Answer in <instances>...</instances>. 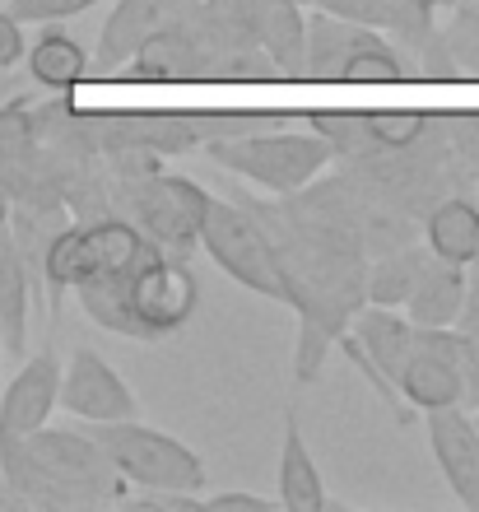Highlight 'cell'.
Segmentation results:
<instances>
[{"instance_id":"obj_7","label":"cell","mask_w":479,"mask_h":512,"mask_svg":"<svg viewBox=\"0 0 479 512\" xmlns=\"http://www.w3.org/2000/svg\"><path fill=\"white\" fill-rule=\"evenodd\" d=\"M400 396L414 410H442V405L466 401V378H461V331L456 326H414L410 359L396 378Z\"/></svg>"},{"instance_id":"obj_2","label":"cell","mask_w":479,"mask_h":512,"mask_svg":"<svg viewBox=\"0 0 479 512\" xmlns=\"http://www.w3.org/2000/svg\"><path fill=\"white\" fill-rule=\"evenodd\" d=\"M200 247H205V252L214 256V266H224L242 289H252V294H261V298H275V303H293L280 252H275L270 233L261 229V219H256L252 210L210 196V201H205V215H200Z\"/></svg>"},{"instance_id":"obj_4","label":"cell","mask_w":479,"mask_h":512,"mask_svg":"<svg viewBox=\"0 0 479 512\" xmlns=\"http://www.w3.org/2000/svg\"><path fill=\"white\" fill-rule=\"evenodd\" d=\"M303 80H405V56L386 47L382 33L340 14L317 10L307 19V61Z\"/></svg>"},{"instance_id":"obj_28","label":"cell","mask_w":479,"mask_h":512,"mask_svg":"<svg viewBox=\"0 0 479 512\" xmlns=\"http://www.w3.org/2000/svg\"><path fill=\"white\" fill-rule=\"evenodd\" d=\"M94 5H103V0H10V14L19 24H66Z\"/></svg>"},{"instance_id":"obj_17","label":"cell","mask_w":479,"mask_h":512,"mask_svg":"<svg viewBox=\"0 0 479 512\" xmlns=\"http://www.w3.org/2000/svg\"><path fill=\"white\" fill-rule=\"evenodd\" d=\"M28 298H33V275L14 247L10 224H0V331L14 359L28 354Z\"/></svg>"},{"instance_id":"obj_19","label":"cell","mask_w":479,"mask_h":512,"mask_svg":"<svg viewBox=\"0 0 479 512\" xmlns=\"http://www.w3.org/2000/svg\"><path fill=\"white\" fill-rule=\"evenodd\" d=\"M354 340H359L363 350H368V359H373V364L382 368L386 378L396 382V378H400V368H405V359H410L414 322L405 317V312L373 303V308L354 312Z\"/></svg>"},{"instance_id":"obj_29","label":"cell","mask_w":479,"mask_h":512,"mask_svg":"<svg viewBox=\"0 0 479 512\" xmlns=\"http://www.w3.org/2000/svg\"><path fill=\"white\" fill-rule=\"evenodd\" d=\"M24 52H28L24 24H19L10 10H0V75H10V70L24 61Z\"/></svg>"},{"instance_id":"obj_30","label":"cell","mask_w":479,"mask_h":512,"mask_svg":"<svg viewBox=\"0 0 479 512\" xmlns=\"http://www.w3.org/2000/svg\"><path fill=\"white\" fill-rule=\"evenodd\" d=\"M280 499H261V494H210L200 499V508L210 512H275Z\"/></svg>"},{"instance_id":"obj_14","label":"cell","mask_w":479,"mask_h":512,"mask_svg":"<svg viewBox=\"0 0 479 512\" xmlns=\"http://www.w3.org/2000/svg\"><path fill=\"white\" fill-rule=\"evenodd\" d=\"M247 19H252L256 47L275 66V80H303V61H307L303 5H293V0H247Z\"/></svg>"},{"instance_id":"obj_13","label":"cell","mask_w":479,"mask_h":512,"mask_svg":"<svg viewBox=\"0 0 479 512\" xmlns=\"http://www.w3.org/2000/svg\"><path fill=\"white\" fill-rule=\"evenodd\" d=\"M131 80H159V84H177V80H210V56L200 47V38L191 33L187 19L163 24L159 33H149L140 47L131 52Z\"/></svg>"},{"instance_id":"obj_12","label":"cell","mask_w":479,"mask_h":512,"mask_svg":"<svg viewBox=\"0 0 479 512\" xmlns=\"http://www.w3.org/2000/svg\"><path fill=\"white\" fill-rule=\"evenodd\" d=\"M196 10V0H117V10L107 14L103 38H98V66L112 75L117 66L131 61V52L149 33H159L163 24H177Z\"/></svg>"},{"instance_id":"obj_26","label":"cell","mask_w":479,"mask_h":512,"mask_svg":"<svg viewBox=\"0 0 479 512\" xmlns=\"http://www.w3.org/2000/svg\"><path fill=\"white\" fill-rule=\"evenodd\" d=\"M368 126H373L382 154H400V149H414L428 135V117L424 112H368Z\"/></svg>"},{"instance_id":"obj_22","label":"cell","mask_w":479,"mask_h":512,"mask_svg":"<svg viewBox=\"0 0 479 512\" xmlns=\"http://www.w3.org/2000/svg\"><path fill=\"white\" fill-rule=\"evenodd\" d=\"M38 159V131H33V108H28V98H5L0 103V191L14 196L19 182L28 177Z\"/></svg>"},{"instance_id":"obj_31","label":"cell","mask_w":479,"mask_h":512,"mask_svg":"<svg viewBox=\"0 0 479 512\" xmlns=\"http://www.w3.org/2000/svg\"><path fill=\"white\" fill-rule=\"evenodd\" d=\"M461 378H466V401L479 410V331L475 336H461Z\"/></svg>"},{"instance_id":"obj_5","label":"cell","mask_w":479,"mask_h":512,"mask_svg":"<svg viewBox=\"0 0 479 512\" xmlns=\"http://www.w3.org/2000/svg\"><path fill=\"white\" fill-rule=\"evenodd\" d=\"M28 457L42 466V475L56 489V508H89V503H107L121 494V475L98 447L94 433L75 429H33L24 438Z\"/></svg>"},{"instance_id":"obj_3","label":"cell","mask_w":479,"mask_h":512,"mask_svg":"<svg viewBox=\"0 0 479 512\" xmlns=\"http://www.w3.org/2000/svg\"><path fill=\"white\" fill-rule=\"evenodd\" d=\"M98 447L117 466L121 480L140 489H173V494H200L205 489V461L187 443H177L173 433L149 429L140 419H112L94 424Z\"/></svg>"},{"instance_id":"obj_32","label":"cell","mask_w":479,"mask_h":512,"mask_svg":"<svg viewBox=\"0 0 479 512\" xmlns=\"http://www.w3.org/2000/svg\"><path fill=\"white\" fill-rule=\"evenodd\" d=\"M414 5H419V10H424V14H438L442 5H452V0H414Z\"/></svg>"},{"instance_id":"obj_18","label":"cell","mask_w":479,"mask_h":512,"mask_svg":"<svg viewBox=\"0 0 479 512\" xmlns=\"http://www.w3.org/2000/svg\"><path fill=\"white\" fill-rule=\"evenodd\" d=\"M280 503L289 512H321L326 508V480L317 461L307 452L303 424L298 415L284 419V447H280Z\"/></svg>"},{"instance_id":"obj_8","label":"cell","mask_w":479,"mask_h":512,"mask_svg":"<svg viewBox=\"0 0 479 512\" xmlns=\"http://www.w3.org/2000/svg\"><path fill=\"white\" fill-rule=\"evenodd\" d=\"M196 275L187 270V261L177 256H159L131 275V312L140 336H168V331H182L196 312Z\"/></svg>"},{"instance_id":"obj_15","label":"cell","mask_w":479,"mask_h":512,"mask_svg":"<svg viewBox=\"0 0 479 512\" xmlns=\"http://www.w3.org/2000/svg\"><path fill=\"white\" fill-rule=\"evenodd\" d=\"M466 294H470L466 266L428 252L424 270H419V280H414L410 298H405V317L414 326H456V317L466 308Z\"/></svg>"},{"instance_id":"obj_6","label":"cell","mask_w":479,"mask_h":512,"mask_svg":"<svg viewBox=\"0 0 479 512\" xmlns=\"http://www.w3.org/2000/svg\"><path fill=\"white\" fill-rule=\"evenodd\" d=\"M131 182V210L140 219V233L163 247V256H182L200 247V215L210 191H200L187 177H163V173H140L126 177Z\"/></svg>"},{"instance_id":"obj_21","label":"cell","mask_w":479,"mask_h":512,"mask_svg":"<svg viewBox=\"0 0 479 512\" xmlns=\"http://www.w3.org/2000/svg\"><path fill=\"white\" fill-rule=\"evenodd\" d=\"M317 10L340 14V19H354V24L368 28H391L414 47L433 42V14H424L414 0H317Z\"/></svg>"},{"instance_id":"obj_33","label":"cell","mask_w":479,"mask_h":512,"mask_svg":"<svg viewBox=\"0 0 479 512\" xmlns=\"http://www.w3.org/2000/svg\"><path fill=\"white\" fill-rule=\"evenodd\" d=\"M5 508H14V494H10V485H5V475H0V512Z\"/></svg>"},{"instance_id":"obj_34","label":"cell","mask_w":479,"mask_h":512,"mask_svg":"<svg viewBox=\"0 0 479 512\" xmlns=\"http://www.w3.org/2000/svg\"><path fill=\"white\" fill-rule=\"evenodd\" d=\"M0 224H10V196L0 191Z\"/></svg>"},{"instance_id":"obj_35","label":"cell","mask_w":479,"mask_h":512,"mask_svg":"<svg viewBox=\"0 0 479 512\" xmlns=\"http://www.w3.org/2000/svg\"><path fill=\"white\" fill-rule=\"evenodd\" d=\"M293 5H317V0H293Z\"/></svg>"},{"instance_id":"obj_23","label":"cell","mask_w":479,"mask_h":512,"mask_svg":"<svg viewBox=\"0 0 479 512\" xmlns=\"http://www.w3.org/2000/svg\"><path fill=\"white\" fill-rule=\"evenodd\" d=\"M75 294H80V308L94 317V326L103 331H117V336H140V326H135V312H131V275H84L75 284Z\"/></svg>"},{"instance_id":"obj_16","label":"cell","mask_w":479,"mask_h":512,"mask_svg":"<svg viewBox=\"0 0 479 512\" xmlns=\"http://www.w3.org/2000/svg\"><path fill=\"white\" fill-rule=\"evenodd\" d=\"M24 61H28V80L42 84V89H52V94H70V89H80L84 80H94L89 52H84L70 33H61V28H42L38 42L24 52Z\"/></svg>"},{"instance_id":"obj_24","label":"cell","mask_w":479,"mask_h":512,"mask_svg":"<svg viewBox=\"0 0 479 512\" xmlns=\"http://www.w3.org/2000/svg\"><path fill=\"white\" fill-rule=\"evenodd\" d=\"M303 122L326 140L331 159L373 163L377 154H382V145H377V135H373V126H368L363 112H307Z\"/></svg>"},{"instance_id":"obj_10","label":"cell","mask_w":479,"mask_h":512,"mask_svg":"<svg viewBox=\"0 0 479 512\" xmlns=\"http://www.w3.org/2000/svg\"><path fill=\"white\" fill-rule=\"evenodd\" d=\"M61 405V359L52 350H42L28 359L10 378V387H0V438H28L42 429L52 410Z\"/></svg>"},{"instance_id":"obj_37","label":"cell","mask_w":479,"mask_h":512,"mask_svg":"<svg viewBox=\"0 0 479 512\" xmlns=\"http://www.w3.org/2000/svg\"><path fill=\"white\" fill-rule=\"evenodd\" d=\"M475 429H479V410H475Z\"/></svg>"},{"instance_id":"obj_25","label":"cell","mask_w":479,"mask_h":512,"mask_svg":"<svg viewBox=\"0 0 479 512\" xmlns=\"http://www.w3.org/2000/svg\"><path fill=\"white\" fill-rule=\"evenodd\" d=\"M428 252L424 247H396V252H386L382 261L373 266L368 275V303H382V308H400L405 298H410L414 280H419V270H424Z\"/></svg>"},{"instance_id":"obj_36","label":"cell","mask_w":479,"mask_h":512,"mask_svg":"<svg viewBox=\"0 0 479 512\" xmlns=\"http://www.w3.org/2000/svg\"><path fill=\"white\" fill-rule=\"evenodd\" d=\"M0 354H5V331H0Z\"/></svg>"},{"instance_id":"obj_1","label":"cell","mask_w":479,"mask_h":512,"mask_svg":"<svg viewBox=\"0 0 479 512\" xmlns=\"http://www.w3.org/2000/svg\"><path fill=\"white\" fill-rule=\"evenodd\" d=\"M210 159L238 177H252L270 191H303L312 177L331 163V149L312 126L298 131V122L270 126V131L233 135V140H210Z\"/></svg>"},{"instance_id":"obj_9","label":"cell","mask_w":479,"mask_h":512,"mask_svg":"<svg viewBox=\"0 0 479 512\" xmlns=\"http://www.w3.org/2000/svg\"><path fill=\"white\" fill-rule=\"evenodd\" d=\"M61 405L70 415L89 419V424H112V419H135V396L121 382V373L107 364L98 350L80 345L61 368Z\"/></svg>"},{"instance_id":"obj_11","label":"cell","mask_w":479,"mask_h":512,"mask_svg":"<svg viewBox=\"0 0 479 512\" xmlns=\"http://www.w3.org/2000/svg\"><path fill=\"white\" fill-rule=\"evenodd\" d=\"M428 447L447 485L470 512H479V429L461 405L428 410Z\"/></svg>"},{"instance_id":"obj_20","label":"cell","mask_w":479,"mask_h":512,"mask_svg":"<svg viewBox=\"0 0 479 512\" xmlns=\"http://www.w3.org/2000/svg\"><path fill=\"white\" fill-rule=\"evenodd\" d=\"M424 238H428V252L433 256L456 261V266H470L479 256V205L461 201V196L438 201L424 219Z\"/></svg>"},{"instance_id":"obj_27","label":"cell","mask_w":479,"mask_h":512,"mask_svg":"<svg viewBox=\"0 0 479 512\" xmlns=\"http://www.w3.org/2000/svg\"><path fill=\"white\" fill-rule=\"evenodd\" d=\"M331 331L317 322H307L298 326V350H293V378L298 382H317L321 378V364H326V350H331Z\"/></svg>"}]
</instances>
